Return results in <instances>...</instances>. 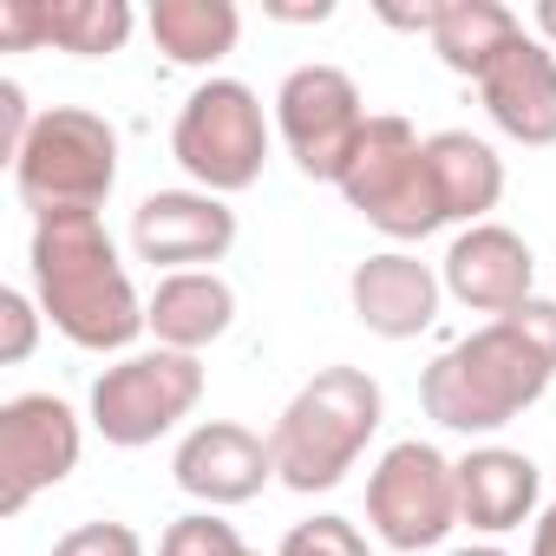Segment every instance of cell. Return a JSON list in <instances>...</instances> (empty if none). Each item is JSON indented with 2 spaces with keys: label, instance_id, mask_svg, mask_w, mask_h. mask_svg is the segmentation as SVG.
I'll return each instance as SVG.
<instances>
[{
  "label": "cell",
  "instance_id": "cell-28",
  "mask_svg": "<svg viewBox=\"0 0 556 556\" xmlns=\"http://www.w3.org/2000/svg\"><path fill=\"white\" fill-rule=\"evenodd\" d=\"M268 14H275V21H328L334 8H328V0H315V8H289V0H268Z\"/></svg>",
  "mask_w": 556,
  "mask_h": 556
},
{
  "label": "cell",
  "instance_id": "cell-5",
  "mask_svg": "<svg viewBox=\"0 0 556 556\" xmlns=\"http://www.w3.org/2000/svg\"><path fill=\"white\" fill-rule=\"evenodd\" d=\"M341 197L348 210H361L380 236L393 242H426L432 229H445V197H439V177H432V151L426 138L400 118V112H380L341 177Z\"/></svg>",
  "mask_w": 556,
  "mask_h": 556
},
{
  "label": "cell",
  "instance_id": "cell-18",
  "mask_svg": "<svg viewBox=\"0 0 556 556\" xmlns=\"http://www.w3.org/2000/svg\"><path fill=\"white\" fill-rule=\"evenodd\" d=\"M426 151H432V177H439L445 216L465 223V229L491 223L484 210H497V197H504V157L484 138H471V131H432Z\"/></svg>",
  "mask_w": 556,
  "mask_h": 556
},
{
  "label": "cell",
  "instance_id": "cell-21",
  "mask_svg": "<svg viewBox=\"0 0 556 556\" xmlns=\"http://www.w3.org/2000/svg\"><path fill=\"white\" fill-rule=\"evenodd\" d=\"M131 0H40V40L79 60H105L131 40Z\"/></svg>",
  "mask_w": 556,
  "mask_h": 556
},
{
  "label": "cell",
  "instance_id": "cell-9",
  "mask_svg": "<svg viewBox=\"0 0 556 556\" xmlns=\"http://www.w3.org/2000/svg\"><path fill=\"white\" fill-rule=\"evenodd\" d=\"M367 125L374 118L361 105V86L341 66H321V60L315 66H295L282 79V92H275V131H282L295 170L315 177V184H334L341 190V177H348Z\"/></svg>",
  "mask_w": 556,
  "mask_h": 556
},
{
  "label": "cell",
  "instance_id": "cell-22",
  "mask_svg": "<svg viewBox=\"0 0 556 556\" xmlns=\"http://www.w3.org/2000/svg\"><path fill=\"white\" fill-rule=\"evenodd\" d=\"M157 556H262V549H249V543L236 536V523H223L216 510H190V517H177V523L164 530Z\"/></svg>",
  "mask_w": 556,
  "mask_h": 556
},
{
  "label": "cell",
  "instance_id": "cell-20",
  "mask_svg": "<svg viewBox=\"0 0 556 556\" xmlns=\"http://www.w3.org/2000/svg\"><path fill=\"white\" fill-rule=\"evenodd\" d=\"M523 34V21L504 0H439V27H432V53L478 86V73Z\"/></svg>",
  "mask_w": 556,
  "mask_h": 556
},
{
  "label": "cell",
  "instance_id": "cell-2",
  "mask_svg": "<svg viewBox=\"0 0 556 556\" xmlns=\"http://www.w3.org/2000/svg\"><path fill=\"white\" fill-rule=\"evenodd\" d=\"M27 275L40 315L86 354H125L151 321L118 262L112 229L79 210V216H40L27 242Z\"/></svg>",
  "mask_w": 556,
  "mask_h": 556
},
{
  "label": "cell",
  "instance_id": "cell-24",
  "mask_svg": "<svg viewBox=\"0 0 556 556\" xmlns=\"http://www.w3.org/2000/svg\"><path fill=\"white\" fill-rule=\"evenodd\" d=\"M40 302L27 295V289H0V361L8 367H21V361H34V348H40Z\"/></svg>",
  "mask_w": 556,
  "mask_h": 556
},
{
  "label": "cell",
  "instance_id": "cell-19",
  "mask_svg": "<svg viewBox=\"0 0 556 556\" xmlns=\"http://www.w3.org/2000/svg\"><path fill=\"white\" fill-rule=\"evenodd\" d=\"M144 27L170 66H216L236 53L242 14H236V0H151Z\"/></svg>",
  "mask_w": 556,
  "mask_h": 556
},
{
  "label": "cell",
  "instance_id": "cell-7",
  "mask_svg": "<svg viewBox=\"0 0 556 556\" xmlns=\"http://www.w3.org/2000/svg\"><path fill=\"white\" fill-rule=\"evenodd\" d=\"M197 400H203V361L177 348H144V354H118L92 380V426L105 445L138 452L177 432L197 413Z\"/></svg>",
  "mask_w": 556,
  "mask_h": 556
},
{
  "label": "cell",
  "instance_id": "cell-27",
  "mask_svg": "<svg viewBox=\"0 0 556 556\" xmlns=\"http://www.w3.org/2000/svg\"><path fill=\"white\" fill-rule=\"evenodd\" d=\"M530 556H556V504L536 510V530H530Z\"/></svg>",
  "mask_w": 556,
  "mask_h": 556
},
{
  "label": "cell",
  "instance_id": "cell-10",
  "mask_svg": "<svg viewBox=\"0 0 556 556\" xmlns=\"http://www.w3.org/2000/svg\"><path fill=\"white\" fill-rule=\"evenodd\" d=\"M79 413L60 393H14L0 406V517H21L40 491L79 471Z\"/></svg>",
  "mask_w": 556,
  "mask_h": 556
},
{
  "label": "cell",
  "instance_id": "cell-26",
  "mask_svg": "<svg viewBox=\"0 0 556 556\" xmlns=\"http://www.w3.org/2000/svg\"><path fill=\"white\" fill-rule=\"evenodd\" d=\"M34 125H40V112L27 105V86L21 79H0V157H8V164L27 151Z\"/></svg>",
  "mask_w": 556,
  "mask_h": 556
},
{
  "label": "cell",
  "instance_id": "cell-8",
  "mask_svg": "<svg viewBox=\"0 0 556 556\" xmlns=\"http://www.w3.org/2000/svg\"><path fill=\"white\" fill-rule=\"evenodd\" d=\"M367 523L387 549L419 556L458 530V458L426 439H400L367 471Z\"/></svg>",
  "mask_w": 556,
  "mask_h": 556
},
{
  "label": "cell",
  "instance_id": "cell-23",
  "mask_svg": "<svg viewBox=\"0 0 556 556\" xmlns=\"http://www.w3.org/2000/svg\"><path fill=\"white\" fill-rule=\"evenodd\" d=\"M275 556H374L367 549V536H361V523H348V517H308V523H295L289 536H282V549Z\"/></svg>",
  "mask_w": 556,
  "mask_h": 556
},
{
  "label": "cell",
  "instance_id": "cell-29",
  "mask_svg": "<svg viewBox=\"0 0 556 556\" xmlns=\"http://www.w3.org/2000/svg\"><path fill=\"white\" fill-rule=\"evenodd\" d=\"M530 21H536V40L556 53V0H536V14H530Z\"/></svg>",
  "mask_w": 556,
  "mask_h": 556
},
{
  "label": "cell",
  "instance_id": "cell-16",
  "mask_svg": "<svg viewBox=\"0 0 556 556\" xmlns=\"http://www.w3.org/2000/svg\"><path fill=\"white\" fill-rule=\"evenodd\" d=\"M536 497H543V471H536L530 452L471 445L458 458V523H471L484 536H504V530H523L536 517Z\"/></svg>",
  "mask_w": 556,
  "mask_h": 556
},
{
  "label": "cell",
  "instance_id": "cell-3",
  "mask_svg": "<svg viewBox=\"0 0 556 556\" xmlns=\"http://www.w3.org/2000/svg\"><path fill=\"white\" fill-rule=\"evenodd\" d=\"M380 419H387V400H380V380L367 367H321L282 406V419L268 426L275 478L289 491H302V497L334 491L361 465V452L374 445Z\"/></svg>",
  "mask_w": 556,
  "mask_h": 556
},
{
  "label": "cell",
  "instance_id": "cell-17",
  "mask_svg": "<svg viewBox=\"0 0 556 556\" xmlns=\"http://www.w3.org/2000/svg\"><path fill=\"white\" fill-rule=\"evenodd\" d=\"M144 321H151L157 348L203 354L210 341H223V334H229V321H236V289L223 282L216 268L157 275V289H151V302H144Z\"/></svg>",
  "mask_w": 556,
  "mask_h": 556
},
{
  "label": "cell",
  "instance_id": "cell-12",
  "mask_svg": "<svg viewBox=\"0 0 556 556\" xmlns=\"http://www.w3.org/2000/svg\"><path fill=\"white\" fill-rule=\"evenodd\" d=\"M439 282H445V295L458 308L497 321V315H510V308H523L536 295V255H530V242L517 229L471 223V229L452 236V249L439 262Z\"/></svg>",
  "mask_w": 556,
  "mask_h": 556
},
{
  "label": "cell",
  "instance_id": "cell-30",
  "mask_svg": "<svg viewBox=\"0 0 556 556\" xmlns=\"http://www.w3.org/2000/svg\"><path fill=\"white\" fill-rule=\"evenodd\" d=\"M445 556H504L497 543H471V549H445Z\"/></svg>",
  "mask_w": 556,
  "mask_h": 556
},
{
  "label": "cell",
  "instance_id": "cell-14",
  "mask_svg": "<svg viewBox=\"0 0 556 556\" xmlns=\"http://www.w3.org/2000/svg\"><path fill=\"white\" fill-rule=\"evenodd\" d=\"M348 302H354V315H361L367 334H380V341H419L439 321L445 282H439V268L419 262L413 249H380V255H367L354 268Z\"/></svg>",
  "mask_w": 556,
  "mask_h": 556
},
{
  "label": "cell",
  "instance_id": "cell-13",
  "mask_svg": "<svg viewBox=\"0 0 556 556\" xmlns=\"http://www.w3.org/2000/svg\"><path fill=\"white\" fill-rule=\"evenodd\" d=\"M177 484L203 504V510H236L249 497H262V484L275 478V458H268V439L236 426V419H203L184 432L177 458H170Z\"/></svg>",
  "mask_w": 556,
  "mask_h": 556
},
{
  "label": "cell",
  "instance_id": "cell-1",
  "mask_svg": "<svg viewBox=\"0 0 556 556\" xmlns=\"http://www.w3.org/2000/svg\"><path fill=\"white\" fill-rule=\"evenodd\" d=\"M556 380V302L530 295L523 308L471 328L419 374V406L432 426L491 439L523 419Z\"/></svg>",
  "mask_w": 556,
  "mask_h": 556
},
{
  "label": "cell",
  "instance_id": "cell-11",
  "mask_svg": "<svg viewBox=\"0 0 556 556\" xmlns=\"http://www.w3.org/2000/svg\"><path fill=\"white\" fill-rule=\"evenodd\" d=\"M131 249L164 275L210 268L236 249V210L210 190H151L131 210Z\"/></svg>",
  "mask_w": 556,
  "mask_h": 556
},
{
  "label": "cell",
  "instance_id": "cell-4",
  "mask_svg": "<svg viewBox=\"0 0 556 556\" xmlns=\"http://www.w3.org/2000/svg\"><path fill=\"white\" fill-rule=\"evenodd\" d=\"M118 184V131L112 118L86 112V105H53L40 112L27 151L14 157V190L21 203L40 216H79V210H105Z\"/></svg>",
  "mask_w": 556,
  "mask_h": 556
},
{
  "label": "cell",
  "instance_id": "cell-25",
  "mask_svg": "<svg viewBox=\"0 0 556 556\" xmlns=\"http://www.w3.org/2000/svg\"><path fill=\"white\" fill-rule=\"evenodd\" d=\"M53 556H144V536L118 517H99V523H73L53 543Z\"/></svg>",
  "mask_w": 556,
  "mask_h": 556
},
{
  "label": "cell",
  "instance_id": "cell-6",
  "mask_svg": "<svg viewBox=\"0 0 556 556\" xmlns=\"http://www.w3.org/2000/svg\"><path fill=\"white\" fill-rule=\"evenodd\" d=\"M170 157L184 164V177L210 197H236L262 177L268 164V118L262 99L242 79H203L177 125H170Z\"/></svg>",
  "mask_w": 556,
  "mask_h": 556
},
{
  "label": "cell",
  "instance_id": "cell-15",
  "mask_svg": "<svg viewBox=\"0 0 556 556\" xmlns=\"http://www.w3.org/2000/svg\"><path fill=\"white\" fill-rule=\"evenodd\" d=\"M478 99L491 112V125L530 151L556 144V53L536 34H517L484 73H478Z\"/></svg>",
  "mask_w": 556,
  "mask_h": 556
}]
</instances>
